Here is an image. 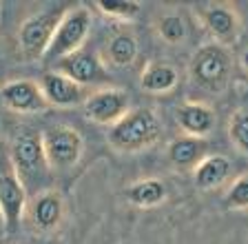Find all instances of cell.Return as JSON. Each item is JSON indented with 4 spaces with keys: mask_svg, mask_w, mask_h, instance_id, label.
Segmentation results:
<instances>
[{
    "mask_svg": "<svg viewBox=\"0 0 248 244\" xmlns=\"http://www.w3.org/2000/svg\"><path fill=\"white\" fill-rule=\"evenodd\" d=\"M162 127L153 109H131L120 122L108 127V145L120 153H135L153 146L160 140Z\"/></svg>",
    "mask_w": 248,
    "mask_h": 244,
    "instance_id": "6da1fadb",
    "label": "cell"
},
{
    "mask_svg": "<svg viewBox=\"0 0 248 244\" xmlns=\"http://www.w3.org/2000/svg\"><path fill=\"white\" fill-rule=\"evenodd\" d=\"M188 73H191V80L202 91L219 94L231 82V73H232L231 51L226 47H222V45H217V42L202 45L193 53L191 63H188Z\"/></svg>",
    "mask_w": 248,
    "mask_h": 244,
    "instance_id": "7a4b0ae2",
    "label": "cell"
},
{
    "mask_svg": "<svg viewBox=\"0 0 248 244\" xmlns=\"http://www.w3.org/2000/svg\"><path fill=\"white\" fill-rule=\"evenodd\" d=\"M9 162L14 166L16 176L25 184V189L45 180L51 169H49L45 146H42V133L22 131V133L16 135L9 146Z\"/></svg>",
    "mask_w": 248,
    "mask_h": 244,
    "instance_id": "3957f363",
    "label": "cell"
},
{
    "mask_svg": "<svg viewBox=\"0 0 248 244\" xmlns=\"http://www.w3.org/2000/svg\"><path fill=\"white\" fill-rule=\"evenodd\" d=\"M64 14H67L64 5H51L22 22L20 29H18V49L27 60L45 58L46 49L53 40V33H56Z\"/></svg>",
    "mask_w": 248,
    "mask_h": 244,
    "instance_id": "277c9868",
    "label": "cell"
},
{
    "mask_svg": "<svg viewBox=\"0 0 248 244\" xmlns=\"http://www.w3.org/2000/svg\"><path fill=\"white\" fill-rule=\"evenodd\" d=\"M93 27V16L87 7H76V9H67V14L62 16L60 25H58L53 40L45 53V60L49 63H58L62 58L71 56V53L80 51L82 45L87 42L89 33Z\"/></svg>",
    "mask_w": 248,
    "mask_h": 244,
    "instance_id": "5b68a950",
    "label": "cell"
},
{
    "mask_svg": "<svg viewBox=\"0 0 248 244\" xmlns=\"http://www.w3.org/2000/svg\"><path fill=\"white\" fill-rule=\"evenodd\" d=\"M42 146L51 171H69L82 158L84 140L73 127L53 125L42 131Z\"/></svg>",
    "mask_w": 248,
    "mask_h": 244,
    "instance_id": "8992f818",
    "label": "cell"
},
{
    "mask_svg": "<svg viewBox=\"0 0 248 244\" xmlns=\"http://www.w3.org/2000/svg\"><path fill=\"white\" fill-rule=\"evenodd\" d=\"M27 209V189L16 176L9 160L0 166V215L5 222V233L11 235L25 220Z\"/></svg>",
    "mask_w": 248,
    "mask_h": 244,
    "instance_id": "52a82bcc",
    "label": "cell"
},
{
    "mask_svg": "<svg viewBox=\"0 0 248 244\" xmlns=\"http://www.w3.org/2000/svg\"><path fill=\"white\" fill-rule=\"evenodd\" d=\"M25 218L33 233H53L64 220V197L60 195V191H53V189L38 191L31 200H27Z\"/></svg>",
    "mask_w": 248,
    "mask_h": 244,
    "instance_id": "ba28073f",
    "label": "cell"
},
{
    "mask_svg": "<svg viewBox=\"0 0 248 244\" xmlns=\"http://www.w3.org/2000/svg\"><path fill=\"white\" fill-rule=\"evenodd\" d=\"M200 20L208 33L213 36V42L228 47L239 40L242 33V22L235 7L226 2H208L200 7Z\"/></svg>",
    "mask_w": 248,
    "mask_h": 244,
    "instance_id": "9c48e42d",
    "label": "cell"
},
{
    "mask_svg": "<svg viewBox=\"0 0 248 244\" xmlns=\"http://www.w3.org/2000/svg\"><path fill=\"white\" fill-rule=\"evenodd\" d=\"M0 100L9 111L14 114H22V115H31V114H42L46 111L51 104L46 102L45 91H42L40 82L36 80H9L0 87Z\"/></svg>",
    "mask_w": 248,
    "mask_h": 244,
    "instance_id": "30bf717a",
    "label": "cell"
},
{
    "mask_svg": "<svg viewBox=\"0 0 248 244\" xmlns=\"http://www.w3.org/2000/svg\"><path fill=\"white\" fill-rule=\"evenodd\" d=\"M129 104V94H124L120 89H100V91L91 94L84 100L82 109L91 122L113 127L115 122H120L131 111Z\"/></svg>",
    "mask_w": 248,
    "mask_h": 244,
    "instance_id": "8fae6325",
    "label": "cell"
},
{
    "mask_svg": "<svg viewBox=\"0 0 248 244\" xmlns=\"http://www.w3.org/2000/svg\"><path fill=\"white\" fill-rule=\"evenodd\" d=\"M56 71L64 73L67 78H71L73 82H78L80 87H84V84H102L108 80L107 67H104V63L100 60V56L98 53H91V51H84V49L58 60Z\"/></svg>",
    "mask_w": 248,
    "mask_h": 244,
    "instance_id": "7c38bea8",
    "label": "cell"
},
{
    "mask_svg": "<svg viewBox=\"0 0 248 244\" xmlns=\"http://www.w3.org/2000/svg\"><path fill=\"white\" fill-rule=\"evenodd\" d=\"M40 87L45 91V98L51 107L71 109L78 104H84V89L71 78H67L60 71H46L40 80Z\"/></svg>",
    "mask_w": 248,
    "mask_h": 244,
    "instance_id": "4fadbf2b",
    "label": "cell"
},
{
    "mask_svg": "<svg viewBox=\"0 0 248 244\" xmlns=\"http://www.w3.org/2000/svg\"><path fill=\"white\" fill-rule=\"evenodd\" d=\"M206 140L193 138V135H180L166 146V158L177 171H191L206 158Z\"/></svg>",
    "mask_w": 248,
    "mask_h": 244,
    "instance_id": "5bb4252c",
    "label": "cell"
},
{
    "mask_svg": "<svg viewBox=\"0 0 248 244\" xmlns=\"http://www.w3.org/2000/svg\"><path fill=\"white\" fill-rule=\"evenodd\" d=\"M175 118L184 135L193 138H206L215 127V111L204 102H184L177 109Z\"/></svg>",
    "mask_w": 248,
    "mask_h": 244,
    "instance_id": "9a60e30c",
    "label": "cell"
},
{
    "mask_svg": "<svg viewBox=\"0 0 248 244\" xmlns=\"http://www.w3.org/2000/svg\"><path fill=\"white\" fill-rule=\"evenodd\" d=\"M232 173V162L226 156H206L200 164L193 169L195 187L202 191L219 189Z\"/></svg>",
    "mask_w": 248,
    "mask_h": 244,
    "instance_id": "2e32d148",
    "label": "cell"
},
{
    "mask_svg": "<svg viewBox=\"0 0 248 244\" xmlns=\"http://www.w3.org/2000/svg\"><path fill=\"white\" fill-rule=\"evenodd\" d=\"M180 82V73L169 63H149L140 76V84L146 94L164 96L170 94Z\"/></svg>",
    "mask_w": 248,
    "mask_h": 244,
    "instance_id": "e0dca14e",
    "label": "cell"
},
{
    "mask_svg": "<svg viewBox=\"0 0 248 244\" xmlns=\"http://www.w3.org/2000/svg\"><path fill=\"white\" fill-rule=\"evenodd\" d=\"M124 200L138 209L160 207V204L166 200V187H164V182L155 180V178L138 180L124 189Z\"/></svg>",
    "mask_w": 248,
    "mask_h": 244,
    "instance_id": "ac0fdd59",
    "label": "cell"
},
{
    "mask_svg": "<svg viewBox=\"0 0 248 244\" xmlns=\"http://www.w3.org/2000/svg\"><path fill=\"white\" fill-rule=\"evenodd\" d=\"M138 53H140L138 38L129 32H122V33L111 36V40L107 42V47H104V60H107L111 67H129V65L135 63Z\"/></svg>",
    "mask_w": 248,
    "mask_h": 244,
    "instance_id": "d6986e66",
    "label": "cell"
},
{
    "mask_svg": "<svg viewBox=\"0 0 248 244\" xmlns=\"http://www.w3.org/2000/svg\"><path fill=\"white\" fill-rule=\"evenodd\" d=\"M95 9L102 14L104 18H113L120 22H131L140 16L142 5L140 2H131V0H124V2H95Z\"/></svg>",
    "mask_w": 248,
    "mask_h": 244,
    "instance_id": "ffe728a7",
    "label": "cell"
},
{
    "mask_svg": "<svg viewBox=\"0 0 248 244\" xmlns=\"http://www.w3.org/2000/svg\"><path fill=\"white\" fill-rule=\"evenodd\" d=\"M228 135L232 145L248 156V109H237L228 120Z\"/></svg>",
    "mask_w": 248,
    "mask_h": 244,
    "instance_id": "44dd1931",
    "label": "cell"
},
{
    "mask_svg": "<svg viewBox=\"0 0 248 244\" xmlns=\"http://www.w3.org/2000/svg\"><path fill=\"white\" fill-rule=\"evenodd\" d=\"M157 33L162 36V40H166L169 45H180L186 38V22L177 14H166L157 25Z\"/></svg>",
    "mask_w": 248,
    "mask_h": 244,
    "instance_id": "7402d4cb",
    "label": "cell"
},
{
    "mask_svg": "<svg viewBox=\"0 0 248 244\" xmlns=\"http://www.w3.org/2000/svg\"><path fill=\"white\" fill-rule=\"evenodd\" d=\"M224 204L235 211H248V173L239 176L231 184L226 197H224Z\"/></svg>",
    "mask_w": 248,
    "mask_h": 244,
    "instance_id": "603a6c76",
    "label": "cell"
},
{
    "mask_svg": "<svg viewBox=\"0 0 248 244\" xmlns=\"http://www.w3.org/2000/svg\"><path fill=\"white\" fill-rule=\"evenodd\" d=\"M242 67L248 71V49H244V53H242Z\"/></svg>",
    "mask_w": 248,
    "mask_h": 244,
    "instance_id": "cb8c5ba5",
    "label": "cell"
}]
</instances>
